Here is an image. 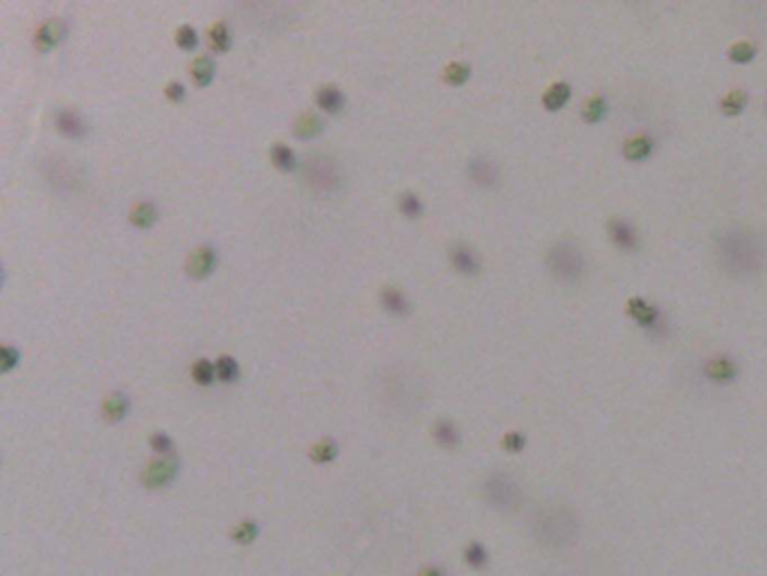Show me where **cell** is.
I'll return each instance as SVG.
<instances>
[{
  "label": "cell",
  "mask_w": 767,
  "mask_h": 576,
  "mask_svg": "<svg viewBox=\"0 0 767 576\" xmlns=\"http://www.w3.org/2000/svg\"><path fill=\"white\" fill-rule=\"evenodd\" d=\"M713 257L718 268L733 279H752L761 275L765 266V244L754 230L745 225H729L713 239Z\"/></svg>",
  "instance_id": "obj_1"
},
{
  "label": "cell",
  "mask_w": 767,
  "mask_h": 576,
  "mask_svg": "<svg viewBox=\"0 0 767 576\" xmlns=\"http://www.w3.org/2000/svg\"><path fill=\"white\" fill-rule=\"evenodd\" d=\"M545 264L549 275L561 284H576L585 275V253L576 241L572 239H558L547 248Z\"/></svg>",
  "instance_id": "obj_2"
},
{
  "label": "cell",
  "mask_w": 767,
  "mask_h": 576,
  "mask_svg": "<svg viewBox=\"0 0 767 576\" xmlns=\"http://www.w3.org/2000/svg\"><path fill=\"white\" fill-rule=\"evenodd\" d=\"M538 522H540V527H543V538L549 545L565 547V545L574 542V538L578 536V518H576V513L567 507L547 509Z\"/></svg>",
  "instance_id": "obj_3"
},
{
  "label": "cell",
  "mask_w": 767,
  "mask_h": 576,
  "mask_svg": "<svg viewBox=\"0 0 767 576\" xmlns=\"http://www.w3.org/2000/svg\"><path fill=\"white\" fill-rule=\"evenodd\" d=\"M484 498L497 511H515L522 505V489L511 475L493 473L484 482Z\"/></svg>",
  "instance_id": "obj_4"
},
{
  "label": "cell",
  "mask_w": 767,
  "mask_h": 576,
  "mask_svg": "<svg viewBox=\"0 0 767 576\" xmlns=\"http://www.w3.org/2000/svg\"><path fill=\"white\" fill-rule=\"evenodd\" d=\"M626 313L639 324L641 329H644L646 333H650V336H655V338H661L659 329H668L664 313L659 311L657 304H650L646 297H639V295L630 297L626 302Z\"/></svg>",
  "instance_id": "obj_5"
},
{
  "label": "cell",
  "mask_w": 767,
  "mask_h": 576,
  "mask_svg": "<svg viewBox=\"0 0 767 576\" xmlns=\"http://www.w3.org/2000/svg\"><path fill=\"white\" fill-rule=\"evenodd\" d=\"M304 176H306V183L320 194L334 192V190H338V185H340L338 167H336L334 160H329V158H317V155L315 158H310L306 162Z\"/></svg>",
  "instance_id": "obj_6"
},
{
  "label": "cell",
  "mask_w": 767,
  "mask_h": 576,
  "mask_svg": "<svg viewBox=\"0 0 767 576\" xmlns=\"http://www.w3.org/2000/svg\"><path fill=\"white\" fill-rule=\"evenodd\" d=\"M605 230H608V237L610 241L615 244L617 250H621V253H635V250L641 246V234H639V227L637 223L632 221V218L628 216H610L608 223H605Z\"/></svg>",
  "instance_id": "obj_7"
},
{
  "label": "cell",
  "mask_w": 767,
  "mask_h": 576,
  "mask_svg": "<svg viewBox=\"0 0 767 576\" xmlns=\"http://www.w3.org/2000/svg\"><path fill=\"white\" fill-rule=\"evenodd\" d=\"M740 365L729 353H716L704 363V376L716 385H729L738 379Z\"/></svg>",
  "instance_id": "obj_8"
},
{
  "label": "cell",
  "mask_w": 767,
  "mask_h": 576,
  "mask_svg": "<svg viewBox=\"0 0 767 576\" xmlns=\"http://www.w3.org/2000/svg\"><path fill=\"white\" fill-rule=\"evenodd\" d=\"M178 459L175 457H162V459H155V462L149 464V468L142 473V484L147 489H162V486H169L171 482L175 479V475H178Z\"/></svg>",
  "instance_id": "obj_9"
},
{
  "label": "cell",
  "mask_w": 767,
  "mask_h": 576,
  "mask_svg": "<svg viewBox=\"0 0 767 576\" xmlns=\"http://www.w3.org/2000/svg\"><path fill=\"white\" fill-rule=\"evenodd\" d=\"M466 171H468V178L475 185L486 187V190H491V187L500 183V167H497V162L493 158H486V155H475V158H471Z\"/></svg>",
  "instance_id": "obj_10"
},
{
  "label": "cell",
  "mask_w": 767,
  "mask_h": 576,
  "mask_svg": "<svg viewBox=\"0 0 767 576\" xmlns=\"http://www.w3.org/2000/svg\"><path fill=\"white\" fill-rule=\"evenodd\" d=\"M450 264L454 266V270H457L459 275H468V277L480 275V270H482L480 253L468 244H454L450 248Z\"/></svg>",
  "instance_id": "obj_11"
},
{
  "label": "cell",
  "mask_w": 767,
  "mask_h": 576,
  "mask_svg": "<svg viewBox=\"0 0 767 576\" xmlns=\"http://www.w3.org/2000/svg\"><path fill=\"white\" fill-rule=\"evenodd\" d=\"M214 266H216V250L210 246H203L192 253L187 261V272L194 279H205L207 275H212Z\"/></svg>",
  "instance_id": "obj_12"
},
{
  "label": "cell",
  "mask_w": 767,
  "mask_h": 576,
  "mask_svg": "<svg viewBox=\"0 0 767 576\" xmlns=\"http://www.w3.org/2000/svg\"><path fill=\"white\" fill-rule=\"evenodd\" d=\"M652 149H655V140H652L648 133H635L624 142V155L632 162L650 158Z\"/></svg>",
  "instance_id": "obj_13"
},
{
  "label": "cell",
  "mask_w": 767,
  "mask_h": 576,
  "mask_svg": "<svg viewBox=\"0 0 767 576\" xmlns=\"http://www.w3.org/2000/svg\"><path fill=\"white\" fill-rule=\"evenodd\" d=\"M57 129L66 135V138H84L88 127L86 122L81 120V115L72 108H64L57 113Z\"/></svg>",
  "instance_id": "obj_14"
},
{
  "label": "cell",
  "mask_w": 767,
  "mask_h": 576,
  "mask_svg": "<svg viewBox=\"0 0 767 576\" xmlns=\"http://www.w3.org/2000/svg\"><path fill=\"white\" fill-rule=\"evenodd\" d=\"M569 97H572V86L567 81H554L543 92V106L549 113H558L569 101Z\"/></svg>",
  "instance_id": "obj_15"
},
{
  "label": "cell",
  "mask_w": 767,
  "mask_h": 576,
  "mask_svg": "<svg viewBox=\"0 0 767 576\" xmlns=\"http://www.w3.org/2000/svg\"><path fill=\"white\" fill-rule=\"evenodd\" d=\"M380 302L389 313H394V316H406V313H410V302L406 297V293H403L401 288H396V286L382 288Z\"/></svg>",
  "instance_id": "obj_16"
},
{
  "label": "cell",
  "mask_w": 767,
  "mask_h": 576,
  "mask_svg": "<svg viewBox=\"0 0 767 576\" xmlns=\"http://www.w3.org/2000/svg\"><path fill=\"white\" fill-rule=\"evenodd\" d=\"M432 435H434V439H437V444H439V446L448 448V450L457 448V446L461 444V435H459V430H457V426H454V423L450 421V419H441V421L434 423Z\"/></svg>",
  "instance_id": "obj_17"
},
{
  "label": "cell",
  "mask_w": 767,
  "mask_h": 576,
  "mask_svg": "<svg viewBox=\"0 0 767 576\" xmlns=\"http://www.w3.org/2000/svg\"><path fill=\"white\" fill-rule=\"evenodd\" d=\"M315 101L324 113L336 115V113L342 111V106H345V95H342V90L336 88V86H322L317 90Z\"/></svg>",
  "instance_id": "obj_18"
},
{
  "label": "cell",
  "mask_w": 767,
  "mask_h": 576,
  "mask_svg": "<svg viewBox=\"0 0 767 576\" xmlns=\"http://www.w3.org/2000/svg\"><path fill=\"white\" fill-rule=\"evenodd\" d=\"M747 101H750V95L743 88H731L729 92H724L720 97V113L729 115V118H736V115H740L745 111Z\"/></svg>",
  "instance_id": "obj_19"
},
{
  "label": "cell",
  "mask_w": 767,
  "mask_h": 576,
  "mask_svg": "<svg viewBox=\"0 0 767 576\" xmlns=\"http://www.w3.org/2000/svg\"><path fill=\"white\" fill-rule=\"evenodd\" d=\"M127 414H129V396L127 394L115 392V394H110L106 401H103V419H106V421L117 423Z\"/></svg>",
  "instance_id": "obj_20"
},
{
  "label": "cell",
  "mask_w": 767,
  "mask_h": 576,
  "mask_svg": "<svg viewBox=\"0 0 767 576\" xmlns=\"http://www.w3.org/2000/svg\"><path fill=\"white\" fill-rule=\"evenodd\" d=\"M608 113V97L603 95V92H596V95L589 97L583 108H580V118H583V122L587 124H596L605 118Z\"/></svg>",
  "instance_id": "obj_21"
},
{
  "label": "cell",
  "mask_w": 767,
  "mask_h": 576,
  "mask_svg": "<svg viewBox=\"0 0 767 576\" xmlns=\"http://www.w3.org/2000/svg\"><path fill=\"white\" fill-rule=\"evenodd\" d=\"M61 36H64V23L61 20H48L36 32V45L38 50H50L59 43Z\"/></svg>",
  "instance_id": "obj_22"
},
{
  "label": "cell",
  "mask_w": 767,
  "mask_h": 576,
  "mask_svg": "<svg viewBox=\"0 0 767 576\" xmlns=\"http://www.w3.org/2000/svg\"><path fill=\"white\" fill-rule=\"evenodd\" d=\"M489 549L484 547V545L480 540H471L468 545L464 547V563L468 565L471 570H484L489 568Z\"/></svg>",
  "instance_id": "obj_23"
},
{
  "label": "cell",
  "mask_w": 767,
  "mask_h": 576,
  "mask_svg": "<svg viewBox=\"0 0 767 576\" xmlns=\"http://www.w3.org/2000/svg\"><path fill=\"white\" fill-rule=\"evenodd\" d=\"M322 129H324V124H322V120H320V115L317 113H306L297 120L295 135L299 140H310V138H315V135L322 133Z\"/></svg>",
  "instance_id": "obj_24"
},
{
  "label": "cell",
  "mask_w": 767,
  "mask_h": 576,
  "mask_svg": "<svg viewBox=\"0 0 767 576\" xmlns=\"http://www.w3.org/2000/svg\"><path fill=\"white\" fill-rule=\"evenodd\" d=\"M756 55H759V48H756L754 41H747V38L736 41V43H731L727 50V57L733 64H750V61L756 59Z\"/></svg>",
  "instance_id": "obj_25"
},
{
  "label": "cell",
  "mask_w": 767,
  "mask_h": 576,
  "mask_svg": "<svg viewBox=\"0 0 767 576\" xmlns=\"http://www.w3.org/2000/svg\"><path fill=\"white\" fill-rule=\"evenodd\" d=\"M155 218H158V212H155V205L151 201H142L138 203L136 207H133L131 212V223L136 227H151L155 223Z\"/></svg>",
  "instance_id": "obj_26"
},
{
  "label": "cell",
  "mask_w": 767,
  "mask_h": 576,
  "mask_svg": "<svg viewBox=\"0 0 767 576\" xmlns=\"http://www.w3.org/2000/svg\"><path fill=\"white\" fill-rule=\"evenodd\" d=\"M308 455L315 464H329L338 457V444L334 439H322V442H317L315 446H310Z\"/></svg>",
  "instance_id": "obj_27"
},
{
  "label": "cell",
  "mask_w": 767,
  "mask_h": 576,
  "mask_svg": "<svg viewBox=\"0 0 767 576\" xmlns=\"http://www.w3.org/2000/svg\"><path fill=\"white\" fill-rule=\"evenodd\" d=\"M192 79L196 86H210L214 79V61L210 57H199L192 66Z\"/></svg>",
  "instance_id": "obj_28"
},
{
  "label": "cell",
  "mask_w": 767,
  "mask_h": 576,
  "mask_svg": "<svg viewBox=\"0 0 767 576\" xmlns=\"http://www.w3.org/2000/svg\"><path fill=\"white\" fill-rule=\"evenodd\" d=\"M259 536V525L255 520H243L232 529V540L236 545H252Z\"/></svg>",
  "instance_id": "obj_29"
},
{
  "label": "cell",
  "mask_w": 767,
  "mask_h": 576,
  "mask_svg": "<svg viewBox=\"0 0 767 576\" xmlns=\"http://www.w3.org/2000/svg\"><path fill=\"white\" fill-rule=\"evenodd\" d=\"M271 158H273L275 167H279V169H284V171H293L297 167L295 153L290 151L286 144H275L273 151H271Z\"/></svg>",
  "instance_id": "obj_30"
},
{
  "label": "cell",
  "mask_w": 767,
  "mask_h": 576,
  "mask_svg": "<svg viewBox=\"0 0 767 576\" xmlns=\"http://www.w3.org/2000/svg\"><path fill=\"white\" fill-rule=\"evenodd\" d=\"M468 77H471V66L464 64V61H454L443 72V79L452 83V86H461V83L468 81Z\"/></svg>",
  "instance_id": "obj_31"
},
{
  "label": "cell",
  "mask_w": 767,
  "mask_h": 576,
  "mask_svg": "<svg viewBox=\"0 0 767 576\" xmlns=\"http://www.w3.org/2000/svg\"><path fill=\"white\" fill-rule=\"evenodd\" d=\"M216 376H219V381H223V383H232V381H236V376H239V365H236V360L230 358V356H221V358L216 360Z\"/></svg>",
  "instance_id": "obj_32"
},
{
  "label": "cell",
  "mask_w": 767,
  "mask_h": 576,
  "mask_svg": "<svg viewBox=\"0 0 767 576\" xmlns=\"http://www.w3.org/2000/svg\"><path fill=\"white\" fill-rule=\"evenodd\" d=\"M232 38H230V29H227L225 23H216L212 29H210V45L212 50L216 52H225L227 48H230Z\"/></svg>",
  "instance_id": "obj_33"
},
{
  "label": "cell",
  "mask_w": 767,
  "mask_h": 576,
  "mask_svg": "<svg viewBox=\"0 0 767 576\" xmlns=\"http://www.w3.org/2000/svg\"><path fill=\"white\" fill-rule=\"evenodd\" d=\"M399 207H401V212L406 214L408 218H419V216H421V212H423L421 198H419L417 194H412V192L401 194V198H399Z\"/></svg>",
  "instance_id": "obj_34"
},
{
  "label": "cell",
  "mask_w": 767,
  "mask_h": 576,
  "mask_svg": "<svg viewBox=\"0 0 767 576\" xmlns=\"http://www.w3.org/2000/svg\"><path fill=\"white\" fill-rule=\"evenodd\" d=\"M192 376H194V381L199 383V385H212L214 383V376H216V367H214L210 360L203 358L199 363H194Z\"/></svg>",
  "instance_id": "obj_35"
},
{
  "label": "cell",
  "mask_w": 767,
  "mask_h": 576,
  "mask_svg": "<svg viewBox=\"0 0 767 576\" xmlns=\"http://www.w3.org/2000/svg\"><path fill=\"white\" fill-rule=\"evenodd\" d=\"M502 446H504L506 453L517 455V453H522V450L526 448V437L520 430H509V433L502 437Z\"/></svg>",
  "instance_id": "obj_36"
},
{
  "label": "cell",
  "mask_w": 767,
  "mask_h": 576,
  "mask_svg": "<svg viewBox=\"0 0 767 576\" xmlns=\"http://www.w3.org/2000/svg\"><path fill=\"white\" fill-rule=\"evenodd\" d=\"M175 43H178L182 50H194L199 45V34L192 25H180L178 32H175Z\"/></svg>",
  "instance_id": "obj_37"
},
{
  "label": "cell",
  "mask_w": 767,
  "mask_h": 576,
  "mask_svg": "<svg viewBox=\"0 0 767 576\" xmlns=\"http://www.w3.org/2000/svg\"><path fill=\"white\" fill-rule=\"evenodd\" d=\"M149 444H151V448L155 450V453H160L164 457H171V453H173V442H171V437L167 433H153L151 439H149Z\"/></svg>",
  "instance_id": "obj_38"
},
{
  "label": "cell",
  "mask_w": 767,
  "mask_h": 576,
  "mask_svg": "<svg viewBox=\"0 0 767 576\" xmlns=\"http://www.w3.org/2000/svg\"><path fill=\"white\" fill-rule=\"evenodd\" d=\"M16 365H18V351L12 347H3V351H0V370L9 372Z\"/></svg>",
  "instance_id": "obj_39"
},
{
  "label": "cell",
  "mask_w": 767,
  "mask_h": 576,
  "mask_svg": "<svg viewBox=\"0 0 767 576\" xmlns=\"http://www.w3.org/2000/svg\"><path fill=\"white\" fill-rule=\"evenodd\" d=\"M164 95H167L171 101H182L185 99V86L180 81H171L167 88H164Z\"/></svg>",
  "instance_id": "obj_40"
},
{
  "label": "cell",
  "mask_w": 767,
  "mask_h": 576,
  "mask_svg": "<svg viewBox=\"0 0 767 576\" xmlns=\"http://www.w3.org/2000/svg\"><path fill=\"white\" fill-rule=\"evenodd\" d=\"M417 576H443V570L441 568H432V565H430V568H423Z\"/></svg>",
  "instance_id": "obj_41"
},
{
  "label": "cell",
  "mask_w": 767,
  "mask_h": 576,
  "mask_svg": "<svg viewBox=\"0 0 767 576\" xmlns=\"http://www.w3.org/2000/svg\"><path fill=\"white\" fill-rule=\"evenodd\" d=\"M765 113H767V101H765Z\"/></svg>",
  "instance_id": "obj_42"
}]
</instances>
